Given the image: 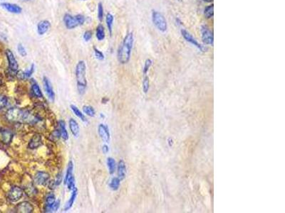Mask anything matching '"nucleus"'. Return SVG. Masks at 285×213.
<instances>
[{"label":"nucleus","mask_w":285,"mask_h":213,"mask_svg":"<svg viewBox=\"0 0 285 213\" xmlns=\"http://www.w3.org/2000/svg\"><path fill=\"white\" fill-rule=\"evenodd\" d=\"M133 42V34L132 32L128 33L118 50V60L121 64H126L130 60Z\"/></svg>","instance_id":"1"},{"label":"nucleus","mask_w":285,"mask_h":213,"mask_svg":"<svg viewBox=\"0 0 285 213\" xmlns=\"http://www.w3.org/2000/svg\"><path fill=\"white\" fill-rule=\"evenodd\" d=\"M6 117L9 121L20 123H34L37 120L29 111L19 108H12L7 111Z\"/></svg>","instance_id":"2"},{"label":"nucleus","mask_w":285,"mask_h":213,"mask_svg":"<svg viewBox=\"0 0 285 213\" xmlns=\"http://www.w3.org/2000/svg\"><path fill=\"white\" fill-rule=\"evenodd\" d=\"M86 63L83 60H80L77 63L76 67V78L77 81L78 90L80 94L84 93L86 86H87V80H86Z\"/></svg>","instance_id":"3"},{"label":"nucleus","mask_w":285,"mask_h":213,"mask_svg":"<svg viewBox=\"0 0 285 213\" xmlns=\"http://www.w3.org/2000/svg\"><path fill=\"white\" fill-rule=\"evenodd\" d=\"M63 20L66 27L68 29H72L83 24L85 21V18L81 14H78L73 17L68 14H66L63 17Z\"/></svg>","instance_id":"4"},{"label":"nucleus","mask_w":285,"mask_h":213,"mask_svg":"<svg viewBox=\"0 0 285 213\" xmlns=\"http://www.w3.org/2000/svg\"><path fill=\"white\" fill-rule=\"evenodd\" d=\"M152 21L160 31L165 33L168 30V23L165 17L156 10L152 11Z\"/></svg>","instance_id":"5"},{"label":"nucleus","mask_w":285,"mask_h":213,"mask_svg":"<svg viewBox=\"0 0 285 213\" xmlns=\"http://www.w3.org/2000/svg\"><path fill=\"white\" fill-rule=\"evenodd\" d=\"M180 32H181V35L183 37V39L186 40L187 42L190 43V44L194 45V46L197 48L198 50H200V51L205 52L206 50H207L206 47L204 46V45H201L200 43L192 36V35L190 34V32H188L187 30H185V29H182L181 30H180Z\"/></svg>","instance_id":"6"},{"label":"nucleus","mask_w":285,"mask_h":213,"mask_svg":"<svg viewBox=\"0 0 285 213\" xmlns=\"http://www.w3.org/2000/svg\"><path fill=\"white\" fill-rule=\"evenodd\" d=\"M201 38L202 41L205 45H212L214 44V35L213 32L207 26H201Z\"/></svg>","instance_id":"7"},{"label":"nucleus","mask_w":285,"mask_h":213,"mask_svg":"<svg viewBox=\"0 0 285 213\" xmlns=\"http://www.w3.org/2000/svg\"><path fill=\"white\" fill-rule=\"evenodd\" d=\"M49 180V174L47 172L39 171L35 175L34 181L39 186H44Z\"/></svg>","instance_id":"8"},{"label":"nucleus","mask_w":285,"mask_h":213,"mask_svg":"<svg viewBox=\"0 0 285 213\" xmlns=\"http://www.w3.org/2000/svg\"><path fill=\"white\" fill-rule=\"evenodd\" d=\"M23 196V191L19 187H12V189L10 190L9 192V199L11 200L12 202H17L18 200H20Z\"/></svg>","instance_id":"9"},{"label":"nucleus","mask_w":285,"mask_h":213,"mask_svg":"<svg viewBox=\"0 0 285 213\" xmlns=\"http://www.w3.org/2000/svg\"><path fill=\"white\" fill-rule=\"evenodd\" d=\"M6 55L9 62V67L10 68V70L13 71V72H16L18 70L19 65H18V63L17 61L16 58L14 57V54L10 50H7Z\"/></svg>","instance_id":"10"},{"label":"nucleus","mask_w":285,"mask_h":213,"mask_svg":"<svg viewBox=\"0 0 285 213\" xmlns=\"http://www.w3.org/2000/svg\"><path fill=\"white\" fill-rule=\"evenodd\" d=\"M98 132L101 139L106 143H108L110 141V133H109L108 128L107 126H105L103 124H99L98 127Z\"/></svg>","instance_id":"11"},{"label":"nucleus","mask_w":285,"mask_h":213,"mask_svg":"<svg viewBox=\"0 0 285 213\" xmlns=\"http://www.w3.org/2000/svg\"><path fill=\"white\" fill-rule=\"evenodd\" d=\"M44 86L45 92L47 93L48 97L50 100L53 101L55 98V93L53 92L52 85L51 84V82L47 77L44 78Z\"/></svg>","instance_id":"12"},{"label":"nucleus","mask_w":285,"mask_h":213,"mask_svg":"<svg viewBox=\"0 0 285 213\" xmlns=\"http://www.w3.org/2000/svg\"><path fill=\"white\" fill-rule=\"evenodd\" d=\"M1 6L4 8L7 11H8L10 13H13V14H20L22 11V7H20L19 5L15 4H12V3H7V2H4V3H2Z\"/></svg>","instance_id":"13"},{"label":"nucleus","mask_w":285,"mask_h":213,"mask_svg":"<svg viewBox=\"0 0 285 213\" xmlns=\"http://www.w3.org/2000/svg\"><path fill=\"white\" fill-rule=\"evenodd\" d=\"M17 210L19 212L22 213H30L33 212L34 207H33L32 205L29 203V202L24 201L22 202L21 203H19L17 205Z\"/></svg>","instance_id":"14"},{"label":"nucleus","mask_w":285,"mask_h":213,"mask_svg":"<svg viewBox=\"0 0 285 213\" xmlns=\"http://www.w3.org/2000/svg\"><path fill=\"white\" fill-rule=\"evenodd\" d=\"M42 145V139L40 134H35L29 143V148L35 149Z\"/></svg>","instance_id":"15"},{"label":"nucleus","mask_w":285,"mask_h":213,"mask_svg":"<svg viewBox=\"0 0 285 213\" xmlns=\"http://www.w3.org/2000/svg\"><path fill=\"white\" fill-rule=\"evenodd\" d=\"M50 22L47 20L41 21L37 25V32L39 35H44L48 31L50 28Z\"/></svg>","instance_id":"16"},{"label":"nucleus","mask_w":285,"mask_h":213,"mask_svg":"<svg viewBox=\"0 0 285 213\" xmlns=\"http://www.w3.org/2000/svg\"><path fill=\"white\" fill-rule=\"evenodd\" d=\"M77 195H78V191H77V188L75 187L72 190V193H71L70 199L68 200V202L65 205L64 208H63V210H64V211H67V210L71 209V207H72V205H73V203H74V201L76 198V197H77Z\"/></svg>","instance_id":"17"},{"label":"nucleus","mask_w":285,"mask_h":213,"mask_svg":"<svg viewBox=\"0 0 285 213\" xmlns=\"http://www.w3.org/2000/svg\"><path fill=\"white\" fill-rule=\"evenodd\" d=\"M68 124H69V128L71 133L75 137H78L79 135V126H78L77 121L73 119H71L68 121Z\"/></svg>","instance_id":"18"},{"label":"nucleus","mask_w":285,"mask_h":213,"mask_svg":"<svg viewBox=\"0 0 285 213\" xmlns=\"http://www.w3.org/2000/svg\"><path fill=\"white\" fill-rule=\"evenodd\" d=\"M126 164H125V162L123 161V160H121L120 161L118 162V178L121 180H123L126 177Z\"/></svg>","instance_id":"19"},{"label":"nucleus","mask_w":285,"mask_h":213,"mask_svg":"<svg viewBox=\"0 0 285 213\" xmlns=\"http://www.w3.org/2000/svg\"><path fill=\"white\" fill-rule=\"evenodd\" d=\"M34 70V65L32 64L29 70L24 71V72H23V71H19V72L17 73V76L18 78H20V79H26V78H29L31 77L32 75L33 74Z\"/></svg>","instance_id":"20"},{"label":"nucleus","mask_w":285,"mask_h":213,"mask_svg":"<svg viewBox=\"0 0 285 213\" xmlns=\"http://www.w3.org/2000/svg\"><path fill=\"white\" fill-rule=\"evenodd\" d=\"M0 135H1V139L2 141L5 144L10 143L12 139V137H13V134H12L11 131L9 130H2L1 131Z\"/></svg>","instance_id":"21"},{"label":"nucleus","mask_w":285,"mask_h":213,"mask_svg":"<svg viewBox=\"0 0 285 213\" xmlns=\"http://www.w3.org/2000/svg\"><path fill=\"white\" fill-rule=\"evenodd\" d=\"M56 201L54 195L52 193H50L48 195L46 199V206H45V210L46 212H50V208L52 207V205Z\"/></svg>","instance_id":"22"},{"label":"nucleus","mask_w":285,"mask_h":213,"mask_svg":"<svg viewBox=\"0 0 285 213\" xmlns=\"http://www.w3.org/2000/svg\"><path fill=\"white\" fill-rule=\"evenodd\" d=\"M59 129H60V134H61V136H62V139L64 141H67L68 139V134L67 129H66L65 122L63 120H61L59 121Z\"/></svg>","instance_id":"23"},{"label":"nucleus","mask_w":285,"mask_h":213,"mask_svg":"<svg viewBox=\"0 0 285 213\" xmlns=\"http://www.w3.org/2000/svg\"><path fill=\"white\" fill-rule=\"evenodd\" d=\"M204 16L208 19H212L214 16V4L208 5L204 9Z\"/></svg>","instance_id":"24"},{"label":"nucleus","mask_w":285,"mask_h":213,"mask_svg":"<svg viewBox=\"0 0 285 213\" xmlns=\"http://www.w3.org/2000/svg\"><path fill=\"white\" fill-rule=\"evenodd\" d=\"M73 163L72 161H70L68 163L67 173H66V176L64 178V184H67L68 180L70 178V177L73 176Z\"/></svg>","instance_id":"25"},{"label":"nucleus","mask_w":285,"mask_h":213,"mask_svg":"<svg viewBox=\"0 0 285 213\" xmlns=\"http://www.w3.org/2000/svg\"><path fill=\"white\" fill-rule=\"evenodd\" d=\"M32 93L36 97L38 98H42L43 97V94L41 91V89L39 88V85L37 83H34L32 85Z\"/></svg>","instance_id":"26"},{"label":"nucleus","mask_w":285,"mask_h":213,"mask_svg":"<svg viewBox=\"0 0 285 213\" xmlns=\"http://www.w3.org/2000/svg\"><path fill=\"white\" fill-rule=\"evenodd\" d=\"M96 38L98 40H102L105 38V30L103 25H98L97 29H96Z\"/></svg>","instance_id":"27"},{"label":"nucleus","mask_w":285,"mask_h":213,"mask_svg":"<svg viewBox=\"0 0 285 213\" xmlns=\"http://www.w3.org/2000/svg\"><path fill=\"white\" fill-rule=\"evenodd\" d=\"M113 20H114V18H113V15L110 13L107 14L106 18V22L107 26H108L109 34H110L111 36L112 34V27H113Z\"/></svg>","instance_id":"28"},{"label":"nucleus","mask_w":285,"mask_h":213,"mask_svg":"<svg viewBox=\"0 0 285 213\" xmlns=\"http://www.w3.org/2000/svg\"><path fill=\"white\" fill-rule=\"evenodd\" d=\"M107 165H108L109 173H110V174H113L116 168L115 160L113 158H108V159H107Z\"/></svg>","instance_id":"29"},{"label":"nucleus","mask_w":285,"mask_h":213,"mask_svg":"<svg viewBox=\"0 0 285 213\" xmlns=\"http://www.w3.org/2000/svg\"><path fill=\"white\" fill-rule=\"evenodd\" d=\"M70 107H71V110L73 111V113L75 114V115L77 116V117L81 119V120L83 121H86V119L85 117V116L83 115V114L80 111L79 109H78V107H76L75 105H71Z\"/></svg>","instance_id":"30"},{"label":"nucleus","mask_w":285,"mask_h":213,"mask_svg":"<svg viewBox=\"0 0 285 213\" xmlns=\"http://www.w3.org/2000/svg\"><path fill=\"white\" fill-rule=\"evenodd\" d=\"M120 181L121 180L119 179L118 178H113L111 180L110 184H109V186H110V187L113 190V191H117V190L118 189L119 186H120Z\"/></svg>","instance_id":"31"},{"label":"nucleus","mask_w":285,"mask_h":213,"mask_svg":"<svg viewBox=\"0 0 285 213\" xmlns=\"http://www.w3.org/2000/svg\"><path fill=\"white\" fill-rule=\"evenodd\" d=\"M83 112H84L86 115H88L89 116H95L96 111L94 110V109L93 108V107L89 106V105H85L83 107Z\"/></svg>","instance_id":"32"},{"label":"nucleus","mask_w":285,"mask_h":213,"mask_svg":"<svg viewBox=\"0 0 285 213\" xmlns=\"http://www.w3.org/2000/svg\"><path fill=\"white\" fill-rule=\"evenodd\" d=\"M150 88V81L149 78L147 75H145L144 79L142 80V90L145 93H147L148 91L149 90Z\"/></svg>","instance_id":"33"},{"label":"nucleus","mask_w":285,"mask_h":213,"mask_svg":"<svg viewBox=\"0 0 285 213\" xmlns=\"http://www.w3.org/2000/svg\"><path fill=\"white\" fill-rule=\"evenodd\" d=\"M152 64V60L151 59H147L145 62L144 64V67H143V70H142V72H143L144 75H147L148 73V70L150 69V68L151 67V65Z\"/></svg>","instance_id":"34"},{"label":"nucleus","mask_w":285,"mask_h":213,"mask_svg":"<svg viewBox=\"0 0 285 213\" xmlns=\"http://www.w3.org/2000/svg\"><path fill=\"white\" fill-rule=\"evenodd\" d=\"M98 18L100 21H102L103 18V8L101 3H99L98 6Z\"/></svg>","instance_id":"35"},{"label":"nucleus","mask_w":285,"mask_h":213,"mask_svg":"<svg viewBox=\"0 0 285 213\" xmlns=\"http://www.w3.org/2000/svg\"><path fill=\"white\" fill-rule=\"evenodd\" d=\"M67 186L68 190H72L75 187V181H74V178L73 177V176L70 177V178L67 181Z\"/></svg>","instance_id":"36"},{"label":"nucleus","mask_w":285,"mask_h":213,"mask_svg":"<svg viewBox=\"0 0 285 213\" xmlns=\"http://www.w3.org/2000/svg\"><path fill=\"white\" fill-rule=\"evenodd\" d=\"M17 50H18V52H19V54L21 55L22 57H25V56H26V55H27L26 50H25L24 47L23 46V45H22V44H19V45H18V46H17Z\"/></svg>","instance_id":"37"},{"label":"nucleus","mask_w":285,"mask_h":213,"mask_svg":"<svg viewBox=\"0 0 285 213\" xmlns=\"http://www.w3.org/2000/svg\"><path fill=\"white\" fill-rule=\"evenodd\" d=\"M7 98L4 95H0V109H2L5 107L7 105Z\"/></svg>","instance_id":"38"},{"label":"nucleus","mask_w":285,"mask_h":213,"mask_svg":"<svg viewBox=\"0 0 285 213\" xmlns=\"http://www.w3.org/2000/svg\"><path fill=\"white\" fill-rule=\"evenodd\" d=\"M93 50H94V53H95V55L97 59H98V60L104 59V55L102 52L100 51V50H99L98 49H96V48H95V47L93 48Z\"/></svg>","instance_id":"39"},{"label":"nucleus","mask_w":285,"mask_h":213,"mask_svg":"<svg viewBox=\"0 0 285 213\" xmlns=\"http://www.w3.org/2000/svg\"><path fill=\"white\" fill-rule=\"evenodd\" d=\"M59 205H60V200H57V201H55L54 203H53L52 205V207H51L50 212L51 211H53V212L57 211V210L58 209V207H59Z\"/></svg>","instance_id":"40"},{"label":"nucleus","mask_w":285,"mask_h":213,"mask_svg":"<svg viewBox=\"0 0 285 213\" xmlns=\"http://www.w3.org/2000/svg\"><path fill=\"white\" fill-rule=\"evenodd\" d=\"M92 38V32L91 31H85L84 34H83V39L86 40V41H88L90 40Z\"/></svg>","instance_id":"41"},{"label":"nucleus","mask_w":285,"mask_h":213,"mask_svg":"<svg viewBox=\"0 0 285 213\" xmlns=\"http://www.w3.org/2000/svg\"><path fill=\"white\" fill-rule=\"evenodd\" d=\"M102 151H103V154H106V153H108V152L109 149H108V146H107L106 144H105V145H103V146Z\"/></svg>","instance_id":"42"},{"label":"nucleus","mask_w":285,"mask_h":213,"mask_svg":"<svg viewBox=\"0 0 285 213\" xmlns=\"http://www.w3.org/2000/svg\"><path fill=\"white\" fill-rule=\"evenodd\" d=\"M175 20H176V22L178 23V24H179V25H182V23L181 21H180V19H178V18H177V19H175Z\"/></svg>","instance_id":"43"},{"label":"nucleus","mask_w":285,"mask_h":213,"mask_svg":"<svg viewBox=\"0 0 285 213\" xmlns=\"http://www.w3.org/2000/svg\"><path fill=\"white\" fill-rule=\"evenodd\" d=\"M202 1L206 2V3H211L213 2V0H202Z\"/></svg>","instance_id":"44"},{"label":"nucleus","mask_w":285,"mask_h":213,"mask_svg":"<svg viewBox=\"0 0 285 213\" xmlns=\"http://www.w3.org/2000/svg\"><path fill=\"white\" fill-rule=\"evenodd\" d=\"M176 1H178V2H181L182 0H176Z\"/></svg>","instance_id":"45"},{"label":"nucleus","mask_w":285,"mask_h":213,"mask_svg":"<svg viewBox=\"0 0 285 213\" xmlns=\"http://www.w3.org/2000/svg\"><path fill=\"white\" fill-rule=\"evenodd\" d=\"M24 1H29V0H24Z\"/></svg>","instance_id":"46"},{"label":"nucleus","mask_w":285,"mask_h":213,"mask_svg":"<svg viewBox=\"0 0 285 213\" xmlns=\"http://www.w3.org/2000/svg\"><path fill=\"white\" fill-rule=\"evenodd\" d=\"M83 1H85V0H83Z\"/></svg>","instance_id":"47"}]
</instances>
